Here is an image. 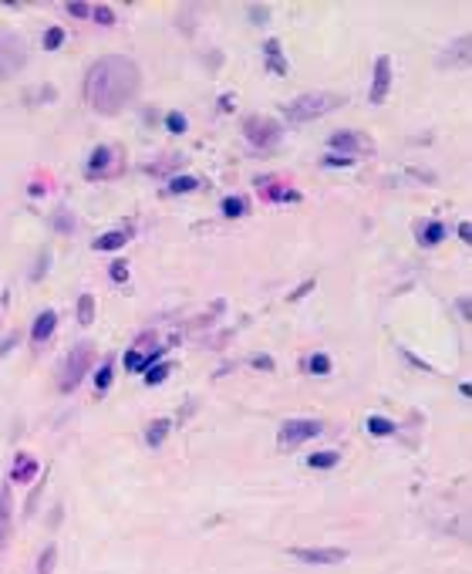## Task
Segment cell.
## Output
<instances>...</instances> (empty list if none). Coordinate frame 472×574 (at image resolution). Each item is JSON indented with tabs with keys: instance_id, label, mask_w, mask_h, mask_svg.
I'll use <instances>...</instances> for the list:
<instances>
[{
	"instance_id": "cell-1",
	"label": "cell",
	"mask_w": 472,
	"mask_h": 574,
	"mask_svg": "<svg viewBox=\"0 0 472 574\" xmlns=\"http://www.w3.org/2000/svg\"><path fill=\"white\" fill-rule=\"evenodd\" d=\"M142 88V71L132 58L105 54L84 75V98L98 115H118Z\"/></svg>"
},
{
	"instance_id": "cell-2",
	"label": "cell",
	"mask_w": 472,
	"mask_h": 574,
	"mask_svg": "<svg viewBox=\"0 0 472 574\" xmlns=\"http://www.w3.org/2000/svg\"><path fill=\"white\" fill-rule=\"evenodd\" d=\"M341 105H344V98L334 95V91H307V95H297L294 102H287L283 115H287V122L300 125V122H314V119L341 108Z\"/></svg>"
},
{
	"instance_id": "cell-3",
	"label": "cell",
	"mask_w": 472,
	"mask_h": 574,
	"mask_svg": "<svg viewBox=\"0 0 472 574\" xmlns=\"http://www.w3.org/2000/svg\"><path fill=\"white\" fill-rule=\"evenodd\" d=\"M91 362H95V348L91 345H78L68 358H64V365H61V378H58V389L61 392H71V389H78V382L88 375L91 369Z\"/></svg>"
},
{
	"instance_id": "cell-4",
	"label": "cell",
	"mask_w": 472,
	"mask_h": 574,
	"mask_svg": "<svg viewBox=\"0 0 472 574\" xmlns=\"http://www.w3.org/2000/svg\"><path fill=\"white\" fill-rule=\"evenodd\" d=\"M243 135H246V142L250 146H257V149H270L280 142V122L276 119H267V115H250L246 122H243Z\"/></svg>"
},
{
	"instance_id": "cell-5",
	"label": "cell",
	"mask_w": 472,
	"mask_h": 574,
	"mask_svg": "<svg viewBox=\"0 0 472 574\" xmlns=\"http://www.w3.org/2000/svg\"><path fill=\"white\" fill-rule=\"evenodd\" d=\"M324 433V426L317 422V419H287L283 426H280V433H276V439H280V446L287 450H294V446H300V443H307V439H317Z\"/></svg>"
},
{
	"instance_id": "cell-6",
	"label": "cell",
	"mask_w": 472,
	"mask_h": 574,
	"mask_svg": "<svg viewBox=\"0 0 472 574\" xmlns=\"http://www.w3.org/2000/svg\"><path fill=\"white\" fill-rule=\"evenodd\" d=\"M24 61H27V44H24V38L3 34V38H0V82L10 78L14 71H21Z\"/></svg>"
},
{
	"instance_id": "cell-7",
	"label": "cell",
	"mask_w": 472,
	"mask_h": 574,
	"mask_svg": "<svg viewBox=\"0 0 472 574\" xmlns=\"http://www.w3.org/2000/svg\"><path fill=\"white\" fill-rule=\"evenodd\" d=\"M290 558H297L304 564H341V561H348V551L344 547H294Z\"/></svg>"
},
{
	"instance_id": "cell-8",
	"label": "cell",
	"mask_w": 472,
	"mask_h": 574,
	"mask_svg": "<svg viewBox=\"0 0 472 574\" xmlns=\"http://www.w3.org/2000/svg\"><path fill=\"white\" fill-rule=\"evenodd\" d=\"M388 88H392V58H388V54H381V58L375 61V75H371V91H368L371 105H381V102L388 98Z\"/></svg>"
},
{
	"instance_id": "cell-9",
	"label": "cell",
	"mask_w": 472,
	"mask_h": 574,
	"mask_svg": "<svg viewBox=\"0 0 472 574\" xmlns=\"http://www.w3.org/2000/svg\"><path fill=\"white\" fill-rule=\"evenodd\" d=\"M327 146H331L338 156H341V152H344V156H351V152H368V149H371V142H368L364 135L351 132V128H344V132H334Z\"/></svg>"
},
{
	"instance_id": "cell-10",
	"label": "cell",
	"mask_w": 472,
	"mask_h": 574,
	"mask_svg": "<svg viewBox=\"0 0 472 574\" xmlns=\"http://www.w3.org/2000/svg\"><path fill=\"white\" fill-rule=\"evenodd\" d=\"M10 531H14V493L3 483L0 487V547H7Z\"/></svg>"
},
{
	"instance_id": "cell-11",
	"label": "cell",
	"mask_w": 472,
	"mask_h": 574,
	"mask_svg": "<svg viewBox=\"0 0 472 574\" xmlns=\"http://www.w3.org/2000/svg\"><path fill=\"white\" fill-rule=\"evenodd\" d=\"M257 186H260V193H263L267 200H274V203H297V200H300V193H297V190L274 186V179H257Z\"/></svg>"
},
{
	"instance_id": "cell-12",
	"label": "cell",
	"mask_w": 472,
	"mask_h": 574,
	"mask_svg": "<svg viewBox=\"0 0 472 574\" xmlns=\"http://www.w3.org/2000/svg\"><path fill=\"white\" fill-rule=\"evenodd\" d=\"M54 325H58V314H54V311H40L38 318H34V325H31V341H34V345H44V341L54 334Z\"/></svg>"
},
{
	"instance_id": "cell-13",
	"label": "cell",
	"mask_w": 472,
	"mask_h": 574,
	"mask_svg": "<svg viewBox=\"0 0 472 574\" xmlns=\"http://www.w3.org/2000/svg\"><path fill=\"white\" fill-rule=\"evenodd\" d=\"M38 459L34 456H27V452H21L17 456V463H14V470H10V480L14 483H31L34 477H38Z\"/></svg>"
},
{
	"instance_id": "cell-14",
	"label": "cell",
	"mask_w": 472,
	"mask_h": 574,
	"mask_svg": "<svg viewBox=\"0 0 472 574\" xmlns=\"http://www.w3.org/2000/svg\"><path fill=\"white\" fill-rule=\"evenodd\" d=\"M263 54H267V68L274 71V75H287V61H283V51H280V41L270 38V41L263 44Z\"/></svg>"
},
{
	"instance_id": "cell-15",
	"label": "cell",
	"mask_w": 472,
	"mask_h": 574,
	"mask_svg": "<svg viewBox=\"0 0 472 574\" xmlns=\"http://www.w3.org/2000/svg\"><path fill=\"white\" fill-rule=\"evenodd\" d=\"M445 240V223H438V220H429L422 230H418V244L422 246H435Z\"/></svg>"
},
{
	"instance_id": "cell-16",
	"label": "cell",
	"mask_w": 472,
	"mask_h": 574,
	"mask_svg": "<svg viewBox=\"0 0 472 574\" xmlns=\"http://www.w3.org/2000/svg\"><path fill=\"white\" fill-rule=\"evenodd\" d=\"M341 463V452L338 450H320V452H311L307 456V466L311 470H334Z\"/></svg>"
},
{
	"instance_id": "cell-17",
	"label": "cell",
	"mask_w": 472,
	"mask_h": 574,
	"mask_svg": "<svg viewBox=\"0 0 472 574\" xmlns=\"http://www.w3.org/2000/svg\"><path fill=\"white\" fill-rule=\"evenodd\" d=\"M125 240H128V233H125V230H112V233H102V237H98L91 246H95V250H102V253H108V250H121Z\"/></svg>"
},
{
	"instance_id": "cell-18",
	"label": "cell",
	"mask_w": 472,
	"mask_h": 574,
	"mask_svg": "<svg viewBox=\"0 0 472 574\" xmlns=\"http://www.w3.org/2000/svg\"><path fill=\"white\" fill-rule=\"evenodd\" d=\"M169 429H172V422H169V419H156V422H149V429H145V443H149V446H162V443H165V436H169Z\"/></svg>"
},
{
	"instance_id": "cell-19",
	"label": "cell",
	"mask_w": 472,
	"mask_h": 574,
	"mask_svg": "<svg viewBox=\"0 0 472 574\" xmlns=\"http://www.w3.org/2000/svg\"><path fill=\"white\" fill-rule=\"evenodd\" d=\"M112 165V149L108 146H98L95 152H91V159H88V172H105Z\"/></svg>"
},
{
	"instance_id": "cell-20",
	"label": "cell",
	"mask_w": 472,
	"mask_h": 574,
	"mask_svg": "<svg viewBox=\"0 0 472 574\" xmlns=\"http://www.w3.org/2000/svg\"><path fill=\"white\" fill-rule=\"evenodd\" d=\"M165 190H169L172 196H179V193H193V190H199V179L196 176H172Z\"/></svg>"
},
{
	"instance_id": "cell-21",
	"label": "cell",
	"mask_w": 472,
	"mask_h": 574,
	"mask_svg": "<svg viewBox=\"0 0 472 574\" xmlns=\"http://www.w3.org/2000/svg\"><path fill=\"white\" fill-rule=\"evenodd\" d=\"M364 426H368V433H371V436H392L394 429H398L392 419H385V415H368V422H364Z\"/></svg>"
},
{
	"instance_id": "cell-22",
	"label": "cell",
	"mask_w": 472,
	"mask_h": 574,
	"mask_svg": "<svg viewBox=\"0 0 472 574\" xmlns=\"http://www.w3.org/2000/svg\"><path fill=\"white\" fill-rule=\"evenodd\" d=\"M95 321V297L81 294L78 297V325H91Z\"/></svg>"
},
{
	"instance_id": "cell-23",
	"label": "cell",
	"mask_w": 472,
	"mask_h": 574,
	"mask_svg": "<svg viewBox=\"0 0 472 574\" xmlns=\"http://www.w3.org/2000/svg\"><path fill=\"white\" fill-rule=\"evenodd\" d=\"M169 371H172L169 362H158V365H152V369H145V385H162V382L169 378Z\"/></svg>"
},
{
	"instance_id": "cell-24",
	"label": "cell",
	"mask_w": 472,
	"mask_h": 574,
	"mask_svg": "<svg viewBox=\"0 0 472 574\" xmlns=\"http://www.w3.org/2000/svg\"><path fill=\"white\" fill-rule=\"evenodd\" d=\"M121 362H125V369H128V371H145V369H149V362H145V355H142L139 348H128Z\"/></svg>"
},
{
	"instance_id": "cell-25",
	"label": "cell",
	"mask_w": 472,
	"mask_h": 574,
	"mask_svg": "<svg viewBox=\"0 0 472 574\" xmlns=\"http://www.w3.org/2000/svg\"><path fill=\"white\" fill-rule=\"evenodd\" d=\"M307 371H311V375H327V371H331V358H327L324 352L311 355V358H307Z\"/></svg>"
},
{
	"instance_id": "cell-26",
	"label": "cell",
	"mask_w": 472,
	"mask_h": 574,
	"mask_svg": "<svg viewBox=\"0 0 472 574\" xmlns=\"http://www.w3.org/2000/svg\"><path fill=\"white\" fill-rule=\"evenodd\" d=\"M54 561H58V547H54V544H47V547H44V554H40V561H38V574H51V571H54Z\"/></svg>"
},
{
	"instance_id": "cell-27",
	"label": "cell",
	"mask_w": 472,
	"mask_h": 574,
	"mask_svg": "<svg viewBox=\"0 0 472 574\" xmlns=\"http://www.w3.org/2000/svg\"><path fill=\"white\" fill-rule=\"evenodd\" d=\"M95 389H98V392H108V389H112V365H108V362L95 371Z\"/></svg>"
},
{
	"instance_id": "cell-28",
	"label": "cell",
	"mask_w": 472,
	"mask_h": 574,
	"mask_svg": "<svg viewBox=\"0 0 472 574\" xmlns=\"http://www.w3.org/2000/svg\"><path fill=\"white\" fill-rule=\"evenodd\" d=\"M165 128H169L172 135H182V132H186V115H182V112H169V115H165Z\"/></svg>"
},
{
	"instance_id": "cell-29",
	"label": "cell",
	"mask_w": 472,
	"mask_h": 574,
	"mask_svg": "<svg viewBox=\"0 0 472 574\" xmlns=\"http://www.w3.org/2000/svg\"><path fill=\"white\" fill-rule=\"evenodd\" d=\"M246 213V203L239 196H226L223 200V216H243Z\"/></svg>"
},
{
	"instance_id": "cell-30",
	"label": "cell",
	"mask_w": 472,
	"mask_h": 574,
	"mask_svg": "<svg viewBox=\"0 0 472 574\" xmlns=\"http://www.w3.org/2000/svg\"><path fill=\"white\" fill-rule=\"evenodd\" d=\"M449 51H452L449 58H456V61H469V34H462V38H459V41L452 44Z\"/></svg>"
},
{
	"instance_id": "cell-31",
	"label": "cell",
	"mask_w": 472,
	"mask_h": 574,
	"mask_svg": "<svg viewBox=\"0 0 472 574\" xmlns=\"http://www.w3.org/2000/svg\"><path fill=\"white\" fill-rule=\"evenodd\" d=\"M91 17H95L98 24H105V27H108V24H115V10H112V7H105V3L91 7Z\"/></svg>"
},
{
	"instance_id": "cell-32",
	"label": "cell",
	"mask_w": 472,
	"mask_h": 574,
	"mask_svg": "<svg viewBox=\"0 0 472 574\" xmlns=\"http://www.w3.org/2000/svg\"><path fill=\"white\" fill-rule=\"evenodd\" d=\"M61 44H64V31H61V27H47V34H44V47H47V51H58Z\"/></svg>"
},
{
	"instance_id": "cell-33",
	"label": "cell",
	"mask_w": 472,
	"mask_h": 574,
	"mask_svg": "<svg viewBox=\"0 0 472 574\" xmlns=\"http://www.w3.org/2000/svg\"><path fill=\"white\" fill-rule=\"evenodd\" d=\"M54 230H61V233H71V230H75V220L68 216V209H58V213H54Z\"/></svg>"
},
{
	"instance_id": "cell-34",
	"label": "cell",
	"mask_w": 472,
	"mask_h": 574,
	"mask_svg": "<svg viewBox=\"0 0 472 574\" xmlns=\"http://www.w3.org/2000/svg\"><path fill=\"white\" fill-rule=\"evenodd\" d=\"M246 14H250V21H253V24H267V17H270V7L250 3V10H246Z\"/></svg>"
},
{
	"instance_id": "cell-35",
	"label": "cell",
	"mask_w": 472,
	"mask_h": 574,
	"mask_svg": "<svg viewBox=\"0 0 472 574\" xmlns=\"http://www.w3.org/2000/svg\"><path fill=\"white\" fill-rule=\"evenodd\" d=\"M108 274H112V281H115V284H125V281H128V264H125V260H115Z\"/></svg>"
},
{
	"instance_id": "cell-36",
	"label": "cell",
	"mask_w": 472,
	"mask_h": 574,
	"mask_svg": "<svg viewBox=\"0 0 472 574\" xmlns=\"http://www.w3.org/2000/svg\"><path fill=\"white\" fill-rule=\"evenodd\" d=\"M324 165H334V169H348V165H354V159L351 156H338V152H331V156H324Z\"/></svg>"
},
{
	"instance_id": "cell-37",
	"label": "cell",
	"mask_w": 472,
	"mask_h": 574,
	"mask_svg": "<svg viewBox=\"0 0 472 574\" xmlns=\"http://www.w3.org/2000/svg\"><path fill=\"white\" fill-rule=\"evenodd\" d=\"M250 365H253V369L274 371V358H270V355H253V358H250Z\"/></svg>"
},
{
	"instance_id": "cell-38",
	"label": "cell",
	"mask_w": 472,
	"mask_h": 574,
	"mask_svg": "<svg viewBox=\"0 0 472 574\" xmlns=\"http://www.w3.org/2000/svg\"><path fill=\"white\" fill-rule=\"evenodd\" d=\"M64 10H68L71 17H91V7H88V3H68Z\"/></svg>"
},
{
	"instance_id": "cell-39",
	"label": "cell",
	"mask_w": 472,
	"mask_h": 574,
	"mask_svg": "<svg viewBox=\"0 0 472 574\" xmlns=\"http://www.w3.org/2000/svg\"><path fill=\"white\" fill-rule=\"evenodd\" d=\"M47 264H51V253L44 250V253H40V257H38V267H34V274H31L34 281H40V277H44V267H47Z\"/></svg>"
},
{
	"instance_id": "cell-40",
	"label": "cell",
	"mask_w": 472,
	"mask_h": 574,
	"mask_svg": "<svg viewBox=\"0 0 472 574\" xmlns=\"http://www.w3.org/2000/svg\"><path fill=\"white\" fill-rule=\"evenodd\" d=\"M311 287H314V281H304V284H300L297 290H294V294H290V301H300V297H304V294H307Z\"/></svg>"
},
{
	"instance_id": "cell-41",
	"label": "cell",
	"mask_w": 472,
	"mask_h": 574,
	"mask_svg": "<svg viewBox=\"0 0 472 574\" xmlns=\"http://www.w3.org/2000/svg\"><path fill=\"white\" fill-rule=\"evenodd\" d=\"M459 240H462V244H472V230H469V223H459Z\"/></svg>"
},
{
	"instance_id": "cell-42",
	"label": "cell",
	"mask_w": 472,
	"mask_h": 574,
	"mask_svg": "<svg viewBox=\"0 0 472 574\" xmlns=\"http://www.w3.org/2000/svg\"><path fill=\"white\" fill-rule=\"evenodd\" d=\"M459 311H462V318H466V321H472V314H469V297H459Z\"/></svg>"
}]
</instances>
